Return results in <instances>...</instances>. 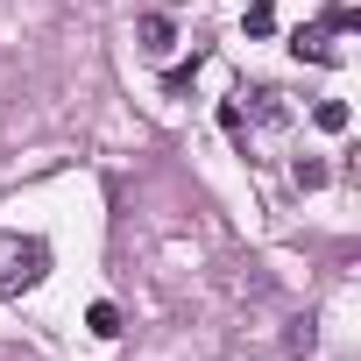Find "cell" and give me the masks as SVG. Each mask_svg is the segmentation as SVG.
Segmentation results:
<instances>
[{
	"mask_svg": "<svg viewBox=\"0 0 361 361\" xmlns=\"http://www.w3.org/2000/svg\"><path fill=\"white\" fill-rule=\"evenodd\" d=\"M283 347H290V354H312V347H319V319H312V312H305V319H290Z\"/></svg>",
	"mask_w": 361,
	"mask_h": 361,
	"instance_id": "3957f363",
	"label": "cell"
},
{
	"mask_svg": "<svg viewBox=\"0 0 361 361\" xmlns=\"http://www.w3.org/2000/svg\"><path fill=\"white\" fill-rule=\"evenodd\" d=\"M92 333L114 340V333H121V312H114V305H92Z\"/></svg>",
	"mask_w": 361,
	"mask_h": 361,
	"instance_id": "5b68a950",
	"label": "cell"
},
{
	"mask_svg": "<svg viewBox=\"0 0 361 361\" xmlns=\"http://www.w3.org/2000/svg\"><path fill=\"white\" fill-rule=\"evenodd\" d=\"M326 36H333V29H298V36H290V50H298V57H312V64H333Z\"/></svg>",
	"mask_w": 361,
	"mask_h": 361,
	"instance_id": "7a4b0ae2",
	"label": "cell"
},
{
	"mask_svg": "<svg viewBox=\"0 0 361 361\" xmlns=\"http://www.w3.org/2000/svg\"><path fill=\"white\" fill-rule=\"evenodd\" d=\"M142 50H149V57H163V50H170V22H163V15H149V22H142Z\"/></svg>",
	"mask_w": 361,
	"mask_h": 361,
	"instance_id": "277c9868",
	"label": "cell"
},
{
	"mask_svg": "<svg viewBox=\"0 0 361 361\" xmlns=\"http://www.w3.org/2000/svg\"><path fill=\"white\" fill-rule=\"evenodd\" d=\"M43 269H50V248L36 234H0V305L22 298V290H36Z\"/></svg>",
	"mask_w": 361,
	"mask_h": 361,
	"instance_id": "6da1fadb",
	"label": "cell"
}]
</instances>
